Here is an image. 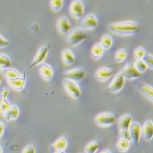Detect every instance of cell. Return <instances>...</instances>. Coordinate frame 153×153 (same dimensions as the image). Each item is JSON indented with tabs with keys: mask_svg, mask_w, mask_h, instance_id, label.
<instances>
[{
	"mask_svg": "<svg viewBox=\"0 0 153 153\" xmlns=\"http://www.w3.org/2000/svg\"><path fill=\"white\" fill-rule=\"evenodd\" d=\"M133 118L130 114H124L117 120L119 129H129L133 123Z\"/></svg>",
	"mask_w": 153,
	"mask_h": 153,
	"instance_id": "17",
	"label": "cell"
},
{
	"mask_svg": "<svg viewBox=\"0 0 153 153\" xmlns=\"http://www.w3.org/2000/svg\"><path fill=\"white\" fill-rule=\"evenodd\" d=\"M11 42L0 34V48H4L10 46Z\"/></svg>",
	"mask_w": 153,
	"mask_h": 153,
	"instance_id": "35",
	"label": "cell"
},
{
	"mask_svg": "<svg viewBox=\"0 0 153 153\" xmlns=\"http://www.w3.org/2000/svg\"><path fill=\"white\" fill-rule=\"evenodd\" d=\"M63 86L68 94L72 98L78 99L82 96L81 88L76 82L65 79L63 81Z\"/></svg>",
	"mask_w": 153,
	"mask_h": 153,
	"instance_id": "4",
	"label": "cell"
},
{
	"mask_svg": "<svg viewBox=\"0 0 153 153\" xmlns=\"http://www.w3.org/2000/svg\"><path fill=\"white\" fill-rule=\"evenodd\" d=\"M143 94L153 102V87L146 83H142L140 86Z\"/></svg>",
	"mask_w": 153,
	"mask_h": 153,
	"instance_id": "26",
	"label": "cell"
},
{
	"mask_svg": "<svg viewBox=\"0 0 153 153\" xmlns=\"http://www.w3.org/2000/svg\"><path fill=\"white\" fill-rule=\"evenodd\" d=\"M12 61L11 59L4 53L0 52V70H5L11 68Z\"/></svg>",
	"mask_w": 153,
	"mask_h": 153,
	"instance_id": "24",
	"label": "cell"
},
{
	"mask_svg": "<svg viewBox=\"0 0 153 153\" xmlns=\"http://www.w3.org/2000/svg\"><path fill=\"white\" fill-rule=\"evenodd\" d=\"M126 78L122 71L114 76L108 85V90L113 93H117L121 91L124 87Z\"/></svg>",
	"mask_w": 153,
	"mask_h": 153,
	"instance_id": "6",
	"label": "cell"
},
{
	"mask_svg": "<svg viewBox=\"0 0 153 153\" xmlns=\"http://www.w3.org/2000/svg\"><path fill=\"white\" fill-rule=\"evenodd\" d=\"M114 71L107 67H101L97 69L95 72V76L97 80L101 82H105L114 76Z\"/></svg>",
	"mask_w": 153,
	"mask_h": 153,
	"instance_id": "12",
	"label": "cell"
},
{
	"mask_svg": "<svg viewBox=\"0 0 153 153\" xmlns=\"http://www.w3.org/2000/svg\"><path fill=\"white\" fill-rule=\"evenodd\" d=\"M50 51V45H45L42 46L38 50L37 52L34 56L30 66V69H32L37 66H40L42 64L44 63L45 61L47 59Z\"/></svg>",
	"mask_w": 153,
	"mask_h": 153,
	"instance_id": "5",
	"label": "cell"
},
{
	"mask_svg": "<svg viewBox=\"0 0 153 153\" xmlns=\"http://www.w3.org/2000/svg\"><path fill=\"white\" fill-rule=\"evenodd\" d=\"M0 153H3V149L1 145H0Z\"/></svg>",
	"mask_w": 153,
	"mask_h": 153,
	"instance_id": "42",
	"label": "cell"
},
{
	"mask_svg": "<svg viewBox=\"0 0 153 153\" xmlns=\"http://www.w3.org/2000/svg\"><path fill=\"white\" fill-rule=\"evenodd\" d=\"M133 54H134V56L137 60H140V59H144L147 53L144 48L142 47H138L134 50Z\"/></svg>",
	"mask_w": 153,
	"mask_h": 153,
	"instance_id": "30",
	"label": "cell"
},
{
	"mask_svg": "<svg viewBox=\"0 0 153 153\" xmlns=\"http://www.w3.org/2000/svg\"><path fill=\"white\" fill-rule=\"evenodd\" d=\"M128 56L127 51L124 48H120L114 53V59L118 62L124 61Z\"/></svg>",
	"mask_w": 153,
	"mask_h": 153,
	"instance_id": "28",
	"label": "cell"
},
{
	"mask_svg": "<svg viewBox=\"0 0 153 153\" xmlns=\"http://www.w3.org/2000/svg\"><path fill=\"white\" fill-rule=\"evenodd\" d=\"M131 142L129 140L119 138L116 144L117 149L118 151L121 152H125L128 151L131 147Z\"/></svg>",
	"mask_w": 153,
	"mask_h": 153,
	"instance_id": "23",
	"label": "cell"
},
{
	"mask_svg": "<svg viewBox=\"0 0 153 153\" xmlns=\"http://www.w3.org/2000/svg\"><path fill=\"white\" fill-rule=\"evenodd\" d=\"M86 75L85 71L82 68L71 69L64 73L65 79L72 80L76 82L83 80L85 78Z\"/></svg>",
	"mask_w": 153,
	"mask_h": 153,
	"instance_id": "9",
	"label": "cell"
},
{
	"mask_svg": "<svg viewBox=\"0 0 153 153\" xmlns=\"http://www.w3.org/2000/svg\"><path fill=\"white\" fill-rule=\"evenodd\" d=\"M69 10L71 16L77 20L82 19L85 16V6L81 0H72L70 3Z\"/></svg>",
	"mask_w": 153,
	"mask_h": 153,
	"instance_id": "7",
	"label": "cell"
},
{
	"mask_svg": "<svg viewBox=\"0 0 153 153\" xmlns=\"http://www.w3.org/2000/svg\"><path fill=\"white\" fill-rule=\"evenodd\" d=\"M11 105L7 99H0V115L3 116Z\"/></svg>",
	"mask_w": 153,
	"mask_h": 153,
	"instance_id": "31",
	"label": "cell"
},
{
	"mask_svg": "<svg viewBox=\"0 0 153 153\" xmlns=\"http://www.w3.org/2000/svg\"><path fill=\"white\" fill-rule=\"evenodd\" d=\"M88 36L81 28L76 27L72 29L67 37V43L71 47H75L85 41Z\"/></svg>",
	"mask_w": 153,
	"mask_h": 153,
	"instance_id": "2",
	"label": "cell"
},
{
	"mask_svg": "<svg viewBox=\"0 0 153 153\" xmlns=\"http://www.w3.org/2000/svg\"><path fill=\"white\" fill-rule=\"evenodd\" d=\"M130 134L132 138V142L135 145H139L142 137V126L137 122H133L129 128Z\"/></svg>",
	"mask_w": 153,
	"mask_h": 153,
	"instance_id": "10",
	"label": "cell"
},
{
	"mask_svg": "<svg viewBox=\"0 0 153 153\" xmlns=\"http://www.w3.org/2000/svg\"><path fill=\"white\" fill-rule=\"evenodd\" d=\"M5 131V126L4 124V123L0 121V138H1Z\"/></svg>",
	"mask_w": 153,
	"mask_h": 153,
	"instance_id": "38",
	"label": "cell"
},
{
	"mask_svg": "<svg viewBox=\"0 0 153 153\" xmlns=\"http://www.w3.org/2000/svg\"><path fill=\"white\" fill-rule=\"evenodd\" d=\"M122 72L126 80H133L140 77L142 74L140 73L135 68L134 64L127 63L124 67Z\"/></svg>",
	"mask_w": 153,
	"mask_h": 153,
	"instance_id": "11",
	"label": "cell"
},
{
	"mask_svg": "<svg viewBox=\"0 0 153 153\" xmlns=\"http://www.w3.org/2000/svg\"><path fill=\"white\" fill-rule=\"evenodd\" d=\"M99 148L100 144L96 141H93L86 145L85 151L86 153H97Z\"/></svg>",
	"mask_w": 153,
	"mask_h": 153,
	"instance_id": "27",
	"label": "cell"
},
{
	"mask_svg": "<svg viewBox=\"0 0 153 153\" xmlns=\"http://www.w3.org/2000/svg\"><path fill=\"white\" fill-rule=\"evenodd\" d=\"M104 50L100 43H96L92 45L90 49V55L94 59H99L103 56Z\"/></svg>",
	"mask_w": 153,
	"mask_h": 153,
	"instance_id": "21",
	"label": "cell"
},
{
	"mask_svg": "<svg viewBox=\"0 0 153 153\" xmlns=\"http://www.w3.org/2000/svg\"><path fill=\"white\" fill-rule=\"evenodd\" d=\"M118 135L119 138L127 140L132 142V138L129 129H119Z\"/></svg>",
	"mask_w": 153,
	"mask_h": 153,
	"instance_id": "33",
	"label": "cell"
},
{
	"mask_svg": "<svg viewBox=\"0 0 153 153\" xmlns=\"http://www.w3.org/2000/svg\"><path fill=\"white\" fill-rule=\"evenodd\" d=\"M97 153H112V152H111V151H110L108 149H104L101 150L100 151H99Z\"/></svg>",
	"mask_w": 153,
	"mask_h": 153,
	"instance_id": "39",
	"label": "cell"
},
{
	"mask_svg": "<svg viewBox=\"0 0 153 153\" xmlns=\"http://www.w3.org/2000/svg\"><path fill=\"white\" fill-rule=\"evenodd\" d=\"M50 4L53 10L58 12L61 10L64 6L63 0H50Z\"/></svg>",
	"mask_w": 153,
	"mask_h": 153,
	"instance_id": "32",
	"label": "cell"
},
{
	"mask_svg": "<svg viewBox=\"0 0 153 153\" xmlns=\"http://www.w3.org/2000/svg\"><path fill=\"white\" fill-rule=\"evenodd\" d=\"M134 65L137 70L141 74L145 73L148 68L146 62L143 59L136 60L134 63Z\"/></svg>",
	"mask_w": 153,
	"mask_h": 153,
	"instance_id": "29",
	"label": "cell"
},
{
	"mask_svg": "<svg viewBox=\"0 0 153 153\" xmlns=\"http://www.w3.org/2000/svg\"><path fill=\"white\" fill-rule=\"evenodd\" d=\"M3 75L6 79L14 80L17 79H21L24 76L19 71L14 68H8L3 71Z\"/></svg>",
	"mask_w": 153,
	"mask_h": 153,
	"instance_id": "22",
	"label": "cell"
},
{
	"mask_svg": "<svg viewBox=\"0 0 153 153\" xmlns=\"http://www.w3.org/2000/svg\"><path fill=\"white\" fill-rule=\"evenodd\" d=\"M68 146V143L67 140L63 137H59L57 138L53 143L51 146L52 148L54 151H65Z\"/></svg>",
	"mask_w": 153,
	"mask_h": 153,
	"instance_id": "20",
	"label": "cell"
},
{
	"mask_svg": "<svg viewBox=\"0 0 153 153\" xmlns=\"http://www.w3.org/2000/svg\"><path fill=\"white\" fill-rule=\"evenodd\" d=\"M53 153H66L65 151H55Z\"/></svg>",
	"mask_w": 153,
	"mask_h": 153,
	"instance_id": "41",
	"label": "cell"
},
{
	"mask_svg": "<svg viewBox=\"0 0 153 153\" xmlns=\"http://www.w3.org/2000/svg\"><path fill=\"white\" fill-rule=\"evenodd\" d=\"M57 28L62 34H69L72 30V25L69 20L66 17H61L57 21Z\"/></svg>",
	"mask_w": 153,
	"mask_h": 153,
	"instance_id": "13",
	"label": "cell"
},
{
	"mask_svg": "<svg viewBox=\"0 0 153 153\" xmlns=\"http://www.w3.org/2000/svg\"><path fill=\"white\" fill-rule=\"evenodd\" d=\"M6 80L8 86L10 88H12V90L17 91H22V90H23L25 85H26L27 82L25 76H23L21 79H17L14 80L6 79Z\"/></svg>",
	"mask_w": 153,
	"mask_h": 153,
	"instance_id": "14",
	"label": "cell"
},
{
	"mask_svg": "<svg viewBox=\"0 0 153 153\" xmlns=\"http://www.w3.org/2000/svg\"><path fill=\"white\" fill-rule=\"evenodd\" d=\"M142 129V137L146 141H151L153 139V122L150 120H146L143 126Z\"/></svg>",
	"mask_w": 153,
	"mask_h": 153,
	"instance_id": "16",
	"label": "cell"
},
{
	"mask_svg": "<svg viewBox=\"0 0 153 153\" xmlns=\"http://www.w3.org/2000/svg\"><path fill=\"white\" fill-rule=\"evenodd\" d=\"M143 60L146 62L148 68L153 69V55L147 53Z\"/></svg>",
	"mask_w": 153,
	"mask_h": 153,
	"instance_id": "34",
	"label": "cell"
},
{
	"mask_svg": "<svg viewBox=\"0 0 153 153\" xmlns=\"http://www.w3.org/2000/svg\"><path fill=\"white\" fill-rule=\"evenodd\" d=\"M39 71L41 77L45 81H50L53 77V70L52 68L47 63H43L40 65Z\"/></svg>",
	"mask_w": 153,
	"mask_h": 153,
	"instance_id": "15",
	"label": "cell"
},
{
	"mask_svg": "<svg viewBox=\"0 0 153 153\" xmlns=\"http://www.w3.org/2000/svg\"><path fill=\"white\" fill-rule=\"evenodd\" d=\"M117 121L113 114L108 112L100 113L94 118L95 123L102 127H108L112 126Z\"/></svg>",
	"mask_w": 153,
	"mask_h": 153,
	"instance_id": "3",
	"label": "cell"
},
{
	"mask_svg": "<svg viewBox=\"0 0 153 153\" xmlns=\"http://www.w3.org/2000/svg\"><path fill=\"white\" fill-rule=\"evenodd\" d=\"M10 94V90L8 88H4L0 91V99H7Z\"/></svg>",
	"mask_w": 153,
	"mask_h": 153,
	"instance_id": "37",
	"label": "cell"
},
{
	"mask_svg": "<svg viewBox=\"0 0 153 153\" xmlns=\"http://www.w3.org/2000/svg\"><path fill=\"white\" fill-rule=\"evenodd\" d=\"M22 153H36V149L32 145H28L25 146Z\"/></svg>",
	"mask_w": 153,
	"mask_h": 153,
	"instance_id": "36",
	"label": "cell"
},
{
	"mask_svg": "<svg viewBox=\"0 0 153 153\" xmlns=\"http://www.w3.org/2000/svg\"><path fill=\"white\" fill-rule=\"evenodd\" d=\"M61 58L63 62L67 66H72L76 61L74 54L71 50L68 48H65L62 51Z\"/></svg>",
	"mask_w": 153,
	"mask_h": 153,
	"instance_id": "18",
	"label": "cell"
},
{
	"mask_svg": "<svg viewBox=\"0 0 153 153\" xmlns=\"http://www.w3.org/2000/svg\"><path fill=\"white\" fill-rule=\"evenodd\" d=\"M20 116V110L17 106L13 105H11L9 109L6 112L3 117L7 121H12L16 120Z\"/></svg>",
	"mask_w": 153,
	"mask_h": 153,
	"instance_id": "19",
	"label": "cell"
},
{
	"mask_svg": "<svg viewBox=\"0 0 153 153\" xmlns=\"http://www.w3.org/2000/svg\"><path fill=\"white\" fill-rule=\"evenodd\" d=\"M4 75L3 74H1V73H0V86H1V85L2 82H3V81L4 80Z\"/></svg>",
	"mask_w": 153,
	"mask_h": 153,
	"instance_id": "40",
	"label": "cell"
},
{
	"mask_svg": "<svg viewBox=\"0 0 153 153\" xmlns=\"http://www.w3.org/2000/svg\"><path fill=\"white\" fill-rule=\"evenodd\" d=\"M108 28L110 31L120 36H131L136 34L140 29L138 24L133 21L113 23Z\"/></svg>",
	"mask_w": 153,
	"mask_h": 153,
	"instance_id": "1",
	"label": "cell"
},
{
	"mask_svg": "<svg viewBox=\"0 0 153 153\" xmlns=\"http://www.w3.org/2000/svg\"><path fill=\"white\" fill-rule=\"evenodd\" d=\"M82 27L87 30H94L99 27V21L93 14H88L83 17L81 22Z\"/></svg>",
	"mask_w": 153,
	"mask_h": 153,
	"instance_id": "8",
	"label": "cell"
},
{
	"mask_svg": "<svg viewBox=\"0 0 153 153\" xmlns=\"http://www.w3.org/2000/svg\"><path fill=\"white\" fill-rule=\"evenodd\" d=\"M100 44L104 48V50H109L113 45V38L108 34H104L101 37Z\"/></svg>",
	"mask_w": 153,
	"mask_h": 153,
	"instance_id": "25",
	"label": "cell"
}]
</instances>
